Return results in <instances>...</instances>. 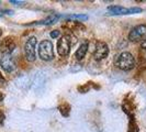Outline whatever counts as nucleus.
Here are the masks:
<instances>
[{
	"mask_svg": "<svg viewBox=\"0 0 146 132\" xmlns=\"http://www.w3.org/2000/svg\"><path fill=\"white\" fill-rule=\"evenodd\" d=\"M1 99H2V96L0 95V100H1Z\"/></svg>",
	"mask_w": 146,
	"mask_h": 132,
	"instance_id": "nucleus-20",
	"label": "nucleus"
},
{
	"mask_svg": "<svg viewBox=\"0 0 146 132\" xmlns=\"http://www.w3.org/2000/svg\"><path fill=\"white\" fill-rule=\"evenodd\" d=\"M66 19H68V20H87L88 17L85 15H67Z\"/></svg>",
	"mask_w": 146,
	"mask_h": 132,
	"instance_id": "nucleus-11",
	"label": "nucleus"
},
{
	"mask_svg": "<svg viewBox=\"0 0 146 132\" xmlns=\"http://www.w3.org/2000/svg\"><path fill=\"white\" fill-rule=\"evenodd\" d=\"M1 34H2V31H1V30H0V37H1Z\"/></svg>",
	"mask_w": 146,
	"mask_h": 132,
	"instance_id": "nucleus-19",
	"label": "nucleus"
},
{
	"mask_svg": "<svg viewBox=\"0 0 146 132\" xmlns=\"http://www.w3.org/2000/svg\"><path fill=\"white\" fill-rule=\"evenodd\" d=\"M114 64L117 68H120L122 71H131L135 66V59L131 53L123 52V53L117 55V57L114 59Z\"/></svg>",
	"mask_w": 146,
	"mask_h": 132,
	"instance_id": "nucleus-1",
	"label": "nucleus"
},
{
	"mask_svg": "<svg viewBox=\"0 0 146 132\" xmlns=\"http://www.w3.org/2000/svg\"><path fill=\"white\" fill-rule=\"evenodd\" d=\"M127 132H139V128H137V125L135 123L134 119H131V122L129 125V131Z\"/></svg>",
	"mask_w": 146,
	"mask_h": 132,
	"instance_id": "nucleus-13",
	"label": "nucleus"
},
{
	"mask_svg": "<svg viewBox=\"0 0 146 132\" xmlns=\"http://www.w3.org/2000/svg\"><path fill=\"white\" fill-rule=\"evenodd\" d=\"M0 81H3V77H2V75L0 73Z\"/></svg>",
	"mask_w": 146,
	"mask_h": 132,
	"instance_id": "nucleus-18",
	"label": "nucleus"
},
{
	"mask_svg": "<svg viewBox=\"0 0 146 132\" xmlns=\"http://www.w3.org/2000/svg\"><path fill=\"white\" fill-rule=\"evenodd\" d=\"M109 54V49L108 45L102 42V41H97L95 45V50H94V57L96 61H101L106 59Z\"/></svg>",
	"mask_w": 146,
	"mask_h": 132,
	"instance_id": "nucleus-4",
	"label": "nucleus"
},
{
	"mask_svg": "<svg viewBox=\"0 0 146 132\" xmlns=\"http://www.w3.org/2000/svg\"><path fill=\"white\" fill-rule=\"evenodd\" d=\"M3 119H5V115L2 112H0V125L3 122Z\"/></svg>",
	"mask_w": 146,
	"mask_h": 132,
	"instance_id": "nucleus-17",
	"label": "nucleus"
},
{
	"mask_svg": "<svg viewBox=\"0 0 146 132\" xmlns=\"http://www.w3.org/2000/svg\"><path fill=\"white\" fill-rule=\"evenodd\" d=\"M10 2H11V3H15V5H18V6H20V5H23V3H24L23 1H17V0H11Z\"/></svg>",
	"mask_w": 146,
	"mask_h": 132,
	"instance_id": "nucleus-15",
	"label": "nucleus"
},
{
	"mask_svg": "<svg viewBox=\"0 0 146 132\" xmlns=\"http://www.w3.org/2000/svg\"><path fill=\"white\" fill-rule=\"evenodd\" d=\"M0 65L7 73H11L15 69V62L11 54H2L0 59Z\"/></svg>",
	"mask_w": 146,
	"mask_h": 132,
	"instance_id": "nucleus-7",
	"label": "nucleus"
},
{
	"mask_svg": "<svg viewBox=\"0 0 146 132\" xmlns=\"http://www.w3.org/2000/svg\"><path fill=\"white\" fill-rule=\"evenodd\" d=\"M59 19V15H48L47 18H45L44 20H41V21L34 22L32 24H36V25H50V24H53L57 21Z\"/></svg>",
	"mask_w": 146,
	"mask_h": 132,
	"instance_id": "nucleus-9",
	"label": "nucleus"
},
{
	"mask_svg": "<svg viewBox=\"0 0 146 132\" xmlns=\"http://www.w3.org/2000/svg\"><path fill=\"white\" fill-rule=\"evenodd\" d=\"M59 35H60V31H58V30H54V31L51 32L52 39H56V37H58Z\"/></svg>",
	"mask_w": 146,
	"mask_h": 132,
	"instance_id": "nucleus-14",
	"label": "nucleus"
},
{
	"mask_svg": "<svg viewBox=\"0 0 146 132\" xmlns=\"http://www.w3.org/2000/svg\"><path fill=\"white\" fill-rule=\"evenodd\" d=\"M146 35V24H139L137 27L133 28L129 34V39L132 42H136L142 40Z\"/></svg>",
	"mask_w": 146,
	"mask_h": 132,
	"instance_id": "nucleus-8",
	"label": "nucleus"
},
{
	"mask_svg": "<svg viewBox=\"0 0 146 132\" xmlns=\"http://www.w3.org/2000/svg\"><path fill=\"white\" fill-rule=\"evenodd\" d=\"M70 39L68 35H63L57 42V52L60 56H67L70 51Z\"/></svg>",
	"mask_w": 146,
	"mask_h": 132,
	"instance_id": "nucleus-6",
	"label": "nucleus"
},
{
	"mask_svg": "<svg viewBox=\"0 0 146 132\" xmlns=\"http://www.w3.org/2000/svg\"><path fill=\"white\" fill-rule=\"evenodd\" d=\"M35 45H36V37H32L25 42L24 45V54L25 59L29 62L35 61Z\"/></svg>",
	"mask_w": 146,
	"mask_h": 132,
	"instance_id": "nucleus-3",
	"label": "nucleus"
},
{
	"mask_svg": "<svg viewBox=\"0 0 146 132\" xmlns=\"http://www.w3.org/2000/svg\"><path fill=\"white\" fill-rule=\"evenodd\" d=\"M58 109L64 117H67V116L69 115V107H68L67 105H62V106H59Z\"/></svg>",
	"mask_w": 146,
	"mask_h": 132,
	"instance_id": "nucleus-12",
	"label": "nucleus"
},
{
	"mask_svg": "<svg viewBox=\"0 0 146 132\" xmlns=\"http://www.w3.org/2000/svg\"><path fill=\"white\" fill-rule=\"evenodd\" d=\"M38 55L43 61H51L54 57L53 44L48 40H44L38 45Z\"/></svg>",
	"mask_w": 146,
	"mask_h": 132,
	"instance_id": "nucleus-2",
	"label": "nucleus"
},
{
	"mask_svg": "<svg viewBox=\"0 0 146 132\" xmlns=\"http://www.w3.org/2000/svg\"><path fill=\"white\" fill-rule=\"evenodd\" d=\"M87 50H88V43L87 42H85V43H82L77 49V51L75 53V57L76 59H78V61H81V59L85 57V55H86V53H87Z\"/></svg>",
	"mask_w": 146,
	"mask_h": 132,
	"instance_id": "nucleus-10",
	"label": "nucleus"
},
{
	"mask_svg": "<svg viewBox=\"0 0 146 132\" xmlns=\"http://www.w3.org/2000/svg\"><path fill=\"white\" fill-rule=\"evenodd\" d=\"M108 10L110 11V15H132V13H139L142 12L141 8H126L120 7V6H109Z\"/></svg>",
	"mask_w": 146,
	"mask_h": 132,
	"instance_id": "nucleus-5",
	"label": "nucleus"
},
{
	"mask_svg": "<svg viewBox=\"0 0 146 132\" xmlns=\"http://www.w3.org/2000/svg\"><path fill=\"white\" fill-rule=\"evenodd\" d=\"M141 47H142L143 50H145V51H146V40H144V41L141 43Z\"/></svg>",
	"mask_w": 146,
	"mask_h": 132,
	"instance_id": "nucleus-16",
	"label": "nucleus"
}]
</instances>
